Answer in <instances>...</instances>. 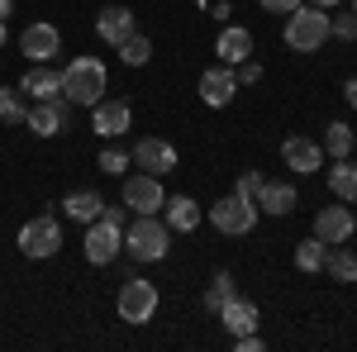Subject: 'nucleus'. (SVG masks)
<instances>
[{
	"instance_id": "nucleus-1",
	"label": "nucleus",
	"mask_w": 357,
	"mask_h": 352,
	"mask_svg": "<svg viewBox=\"0 0 357 352\" xmlns=\"http://www.w3.org/2000/svg\"><path fill=\"white\" fill-rule=\"evenodd\" d=\"M124 252L134 262H162L172 252V229L158 215H134V224L124 229Z\"/></svg>"
},
{
	"instance_id": "nucleus-2",
	"label": "nucleus",
	"mask_w": 357,
	"mask_h": 352,
	"mask_svg": "<svg viewBox=\"0 0 357 352\" xmlns=\"http://www.w3.org/2000/svg\"><path fill=\"white\" fill-rule=\"evenodd\" d=\"M62 95L72 100V105H96V100H105V62L100 57H72L67 67H62Z\"/></svg>"
},
{
	"instance_id": "nucleus-3",
	"label": "nucleus",
	"mask_w": 357,
	"mask_h": 352,
	"mask_svg": "<svg viewBox=\"0 0 357 352\" xmlns=\"http://www.w3.org/2000/svg\"><path fill=\"white\" fill-rule=\"evenodd\" d=\"M329 43V10L319 5H296L286 15V48L291 53H319Z\"/></svg>"
},
{
	"instance_id": "nucleus-4",
	"label": "nucleus",
	"mask_w": 357,
	"mask_h": 352,
	"mask_svg": "<svg viewBox=\"0 0 357 352\" xmlns=\"http://www.w3.org/2000/svg\"><path fill=\"white\" fill-rule=\"evenodd\" d=\"M158 286L153 281H143V276H124V286H119V296H114V309H119V319L124 324H148L153 314H158Z\"/></svg>"
},
{
	"instance_id": "nucleus-5",
	"label": "nucleus",
	"mask_w": 357,
	"mask_h": 352,
	"mask_svg": "<svg viewBox=\"0 0 357 352\" xmlns=\"http://www.w3.org/2000/svg\"><path fill=\"white\" fill-rule=\"evenodd\" d=\"M20 252H24L29 262H48V257H57V252H62V224H57V215L29 219L24 229H20Z\"/></svg>"
},
{
	"instance_id": "nucleus-6",
	"label": "nucleus",
	"mask_w": 357,
	"mask_h": 352,
	"mask_svg": "<svg viewBox=\"0 0 357 352\" xmlns=\"http://www.w3.org/2000/svg\"><path fill=\"white\" fill-rule=\"evenodd\" d=\"M257 200H248V195H224V200H215L210 205V224L220 229V234H229V238H238V234H252V224H257Z\"/></svg>"
},
{
	"instance_id": "nucleus-7",
	"label": "nucleus",
	"mask_w": 357,
	"mask_h": 352,
	"mask_svg": "<svg viewBox=\"0 0 357 352\" xmlns=\"http://www.w3.org/2000/svg\"><path fill=\"white\" fill-rule=\"evenodd\" d=\"M86 262L91 267H110L114 257H119V247H124V224H114V219H91L86 224Z\"/></svg>"
},
{
	"instance_id": "nucleus-8",
	"label": "nucleus",
	"mask_w": 357,
	"mask_h": 352,
	"mask_svg": "<svg viewBox=\"0 0 357 352\" xmlns=\"http://www.w3.org/2000/svg\"><path fill=\"white\" fill-rule=\"evenodd\" d=\"M124 205H129L134 215H162V205H167L162 176H153V171L129 176V181H124Z\"/></svg>"
},
{
	"instance_id": "nucleus-9",
	"label": "nucleus",
	"mask_w": 357,
	"mask_h": 352,
	"mask_svg": "<svg viewBox=\"0 0 357 352\" xmlns=\"http://www.w3.org/2000/svg\"><path fill=\"white\" fill-rule=\"evenodd\" d=\"M67 119H72V100L67 95H53V100H33L24 114V124L33 129L38 138H57L67 129Z\"/></svg>"
},
{
	"instance_id": "nucleus-10",
	"label": "nucleus",
	"mask_w": 357,
	"mask_h": 352,
	"mask_svg": "<svg viewBox=\"0 0 357 352\" xmlns=\"http://www.w3.org/2000/svg\"><path fill=\"white\" fill-rule=\"evenodd\" d=\"M353 234H357V215L343 205V200H338V205H324V210L314 215V238H319V243H329V247L348 243Z\"/></svg>"
},
{
	"instance_id": "nucleus-11",
	"label": "nucleus",
	"mask_w": 357,
	"mask_h": 352,
	"mask_svg": "<svg viewBox=\"0 0 357 352\" xmlns=\"http://www.w3.org/2000/svg\"><path fill=\"white\" fill-rule=\"evenodd\" d=\"M129 124H134V105H129V100H96V105H91V129L100 138L129 134Z\"/></svg>"
},
{
	"instance_id": "nucleus-12",
	"label": "nucleus",
	"mask_w": 357,
	"mask_h": 352,
	"mask_svg": "<svg viewBox=\"0 0 357 352\" xmlns=\"http://www.w3.org/2000/svg\"><path fill=\"white\" fill-rule=\"evenodd\" d=\"M129 158H134V167L153 171V176H167V171H176V148H172L167 138H138L134 148H129Z\"/></svg>"
},
{
	"instance_id": "nucleus-13",
	"label": "nucleus",
	"mask_w": 357,
	"mask_h": 352,
	"mask_svg": "<svg viewBox=\"0 0 357 352\" xmlns=\"http://www.w3.org/2000/svg\"><path fill=\"white\" fill-rule=\"evenodd\" d=\"M20 53H24L29 62H53V57L62 53V33H57V24H29L24 33H20Z\"/></svg>"
},
{
	"instance_id": "nucleus-14",
	"label": "nucleus",
	"mask_w": 357,
	"mask_h": 352,
	"mask_svg": "<svg viewBox=\"0 0 357 352\" xmlns=\"http://www.w3.org/2000/svg\"><path fill=\"white\" fill-rule=\"evenodd\" d=\"M281 162L291 167L296 176H310V171H319V167H324V148H319L314 138L296 134V138H286V143H281Z\"/></svg>"
},
{
	"instance_id": "nucleus-15",
	"label": "nucleus",
	"mask_w": 357,
	"mask_h": 352,
	"mask_svg": "<svg viewBox=\"0 0 357 352\" xmlns=\"http://www.w3.org/2000/svg\"><path fill=\"white\" fill-rule=\"evenodd\" d=\"M234 95H238V77H234V67H224V62H220V67H210V72L200 77V100H205L210 109H224Z\"/></svg>"
},
{
	"instance_id": "nucleus-16",
	"label": "nucleus",
	"mask_w": 357,
	"mask_h": 352,
	"mask_svg": "<svg viewBox=\"0 0 357 352\" xmlns=\"http://www.w3.org/2000/svg\"><path fill=\"white\" fill-rule=\"evenodd\" d=\"M252 200H257V210H267V215H291V210H296V205H301V195H296V186H291V181H267V176H262V186H257V195H252Z\"/></svg>"
},
{
	"instance_id": "nucleus-17",
	"label": "nucleus",
	"mask_w": 357,
	"mask_h": 352,
	"mask_svg": "<svg viewBox=\"0 0 357 352\" xmlns=\"http://www.w3.org/2000/svg\"><path fill=\"white\" fill-rule=\"evenodd\" d=\"M215 53H220L224 67H238V62L252 57V33H248L243 24H224L220 38H215Z\"/></svg>"
},
{
	"instance_id": "nucleus-18",
	"label": "nucleus",
	"mask_w": 357,
	"mask_h": 352,
	"mask_svg": "<svg viewBox=\"0 0 357 352\" xmlns=\"http://www.w3.org/2000/svg\"><path fill=\"white\" fill-rule=\"evenodd\" d=\"M96 33H100L105 43H124V38L134 33V10H129V5H105V10L96 15Z\"/></svg>"
},
{
	"instance_id": "nucleus-19",
	"label": "nucleus",
	"mask_w": 357,
	"mask_h": 352,
	"mask_svg": "<svg viewBox=\"0 0 357 352\" xmlns=\"http://www.w3.org/2000/svg\"><path fill=\"white\" fill-rule=\"evenodd\" d=\"M220 319H224V328H229V338H243V333H257V305L252 300H243V296H234L229 305L220 309Z\"/></svg>"
},
{
	"instance_id": "nucleus-20",
	"label": "nucleus",
	"mask_w": 357,
	"mask_h": 352,
	"mask_svg": "<svg viewBox=\"0 0 357 352\" xmlns=\"http://www.w3.org/2000/svg\"><path fill=\"white\" fill-rule=\"evenodd\" d=\"M20 91L29 100H53V95H62V72H48V62H33L24 72V82H20Z\"/></svg>"
},
{
	"instance_id": "nucleus-21",
	"label": "nucleus",
	"mask_w": 357,
	"mask_h": 352,
	"mask_svg": "<svg viewBox=\"0 0 357 352\" xmlns=\"http://www.w3.org/2000/svg\"><path fill=\"white\" fill-rule=\"evenodd\" d=\"M162 219H167L172 234H195V224H200V205H195L191 195H167Z\"/></svg>"
},
{
	"instance_id": "nucleus-22",
	"label": "nucleus",
	"mask_w": 357,
	"mask_h": 352,
	"mask_svg": "<svg viewBox=\"0 0 357 352\" xmlns=\"http://www.w3.org/2000/svg\"><path fill=\"white\" fill-rule=\"evenodd\" d=\"M329 190L343 200V205H357V162H353V158H333V167H329Z\"/></svg>"
},
{
	"instance_id": "nucleus-23",
	"label": "nucleus",
	"mask_w": 357,
	"mask_h": 352,
	"mask_svg": "<svg viewBox=\"0 0 357 352\" xmlns=\"http://www.w3.org/2000/svg\"><path fill=\"white\" fill-rule=\"evenodd\" d=\"M324 271H329V281H338V286H353L357 281V252L343 243H333L329 252H324Z\"/></svg>"
},
{
	"instance_id": "nucleus-24",
	"label": "nucleus",
	"mask_w": 357,
	"mask_h": 352,
	"mask_svg": "<svg viewBox=\"0 0 357 352\" xmlns=\"http://www.w3.org/2000/svg\"><path fill=\"white\" fill-rule=\"evenodd\" d=\"M100 210H105V200H100L96 190H72V195L62 200V215L77 219V224H91V219H100Z\"/></svg>"
},
{
	"instance_id": "nucleus-25",
	"label": "nucleus",
	"mask_w": 357,
	"mask_h": 352,
	"mask_svg": "<svg viewBox=\"0 0 357 352\" xmlns=\"http://www.w3.org/2000/svg\"><path fill=\"white\" fill-rule=\"evenodd\" d=\"M353 143H357V134L343 119H333L329 129H324V143L319 148H324V158H353Z\"/></svg>"
},
{
	"instance_id": "nucleus-26",
	"label": "nucleus",
	"mask_w": 357,
	"mask_h": 352,
	"mask_svg": "<svg viewBox=\"0 0 357 352\" xmlns=\"http://www.w3.org/2000/svg\"><path fill=\"white\" fill-rule=\"evenodd\" d=\"M234 296H238V281H234L229 271H220V276L205 286V309H210V314H220V309H224Z\"/></svg>"
},
{
	"instance_id": "nucleus-27",
	"label": "nucleus",
	"mask_w": 357,
	"mask_h": 352,
	"mask_svg": "<svg viewBox=\"0 0 357 352\" xmlns=\"http://www.w3.org/2000/svg\"><path fill=\"white\" fill-rule=\"evenodd\" d=\"M114 53H119V62H124V67H143V62L153 57V38H143V33L134 29L124 43H114Z\"/></svg>"
},
{
	"instance_id": "nucleus-28",
	"label": "nucleus",
	"mask_w": 357,
	"mask_h": 352,
	"mask_svg": "<svg viewBox=\"0 0 357 352\" xmlns=\"http://www.w3.org/2000/svg\"><path fill=\"white\" fill-rule=\"evenodd\" d=\"M24 114H29V95L20 86H0V119L5 124H24Z\"/></svg>"
},
{
	"instance_id": "nucleus-29",
	"label": "nucleus",
	"mask_w": 357,
	"mask_h": 352,
	"mask_svg": "<svg viewBox=\"0 0 357 352\" xmlns=\"http://www.w3.org/2000/svg\"><path fill=\"white\" fill-rule=\"evenodd\" d=\"M324 252L329 243H319V238H310V243H296V267L310 276V271H324Z\"/></svg>"
},
{
	"instance_id": "nucleus-30",
	"label": "nucleus",
	"mask_w": 357,
	"mask_h": 352,
	"mask_svg": "<svg viewBox=\"0 0 357 352\" xmlns=\"http://www.w3.org/2000/svg\"><path fill=\"white\" fill-rule=\"evenodd\" d=\"M329 38H338V43H357V15L348 10V15H329Z\"/></svg>"
},
{
	"instance_id": "nucleus-31",
	"label": "nucleus",
	"mask_w": 357,
	"mask_h": 352,
	"mask_svg": "<svg viewBox=\"0 0 357 352\" xmlns=\"http://www.w3.org/2000/svg\"><path fill=\"white\" fill-rule=\"evenodd\" d=\"M129 167H134V158H129L124 148H105V153H100V171H110V176L129 171Z\"/></svg>"
},
{
	"instance_id": "nucleus-32",
	"label": "nucleus",
	"mask_w": 357,
	"mask_h": 352,
	"mask_svg": "<svg viewBox=\"0 0 357 352\" xmlns=\"http://www.w3.org/2000/svg\"><path fill=\"white\" fill-rule=\"evenodd\" d=\"M234 77H238V86H252V82H262V67L248 57V62H238V67H234Z\"/></svg>"
},
{
	"instance_id": "nucleus-33",
	"label": "nucleus",
	"mask_w": 357,
	"mask_h": 352,
	"mask_svg": "<svg viewBox=\"0 0 357 352\" xmlns=\"http://www.w3.org/2000/svg\"><path fill=\"white\" fill-rule=\"evenodd\" d=\"M257 186H262V176H257V171H243V176H238V195H248V200H252V195H257Z\"/></svg>"
},
{
	"instance_id": "nucleus-34",
	"label": "nucleus",
	"mask_w": 357,
	"mask_h": 352,
	"mask_svg": "<svg viewBox=\"0 0 357 352\" xmlns=\"http://www.w3.org/2000/svg\"><path fill=\"white\" fill-rule=\"evenodd\" d=\"M296 5H305V0H262V10H267V15H291Z\"/></svg>"
},
{
	"instance_id": "nucleus-35",
	"label": "nucleus",
	"mask_w": 357,
	"mask_h": 352,
	"mask_svg": "<svg viewBox=\"0 0 357 352\" xmlns=\"http://www.w3.org/2000/svg\"><path fill=\"white\" fill-rule=\"evenodd\" d=\"M234 343H238V352H257V348H262V338H257V333H243V338H234Z\"/></svg>"
},
{
	"instance_id": "nucleus-36",
	"label": "nucleus",
	"mask_w": 357,
	"mask_h": 352,
	"mask_svg": "<svg viewBox=\"0 0 357 352\" xmlns=\"http://www.w3.org/2000/svg\"><path fill=\"white\" fill-rule=\"evenodd\" d=\"M343 100L357 109V77H348V82H343Z\"/></svg>"
},
{
	"instance_id": "nucleus-37",
	"label": "nucleus",
	"mask_w": 357,
	"mask_h": 352,
	"mask_svg": "<svg viewBox=\"0 0 357 352\" xmlns=\"http://www.w3.org/2000/svg\"><path fill=\"white\" fill-rule=\"evenodd\" d=\"M10 10H15V0H0V20H5V15H10Z\"/></svg>"
},
{
	"instance_id": "nucleus-38",
	"label": "nucleus",
	"mask_w": 357,
	"mask_h": 352,
	"mask_svg": "<svg viewBox=\"0 0 357 352\" xmlns=\"http://www.w3.org/2000/svg\"><path fill=\"white\" fill-rule=\"evenodd\" d=\"M310 5H319V10H329V5H338V0H310Z\"/></svg>"
},
{
	"instance_id": "nucleus-39",
	"label": "nucleus",
	"mask_w": 357,
	"mask_h": 352,
	"mask_svg": "<svg viewBox=\"0 0 357 352\" xmlns=\"http://www.w3.org/2000/svg\"><path fill=\"white\" fill-rule=\"evenodd\" d=\"M5 38H10V33H5V20H0V48H5Z\"/></svg>"
},
{
	"instance_id": "nucleus-40",
	"label": "nucleus",
	"mask_w": 357,
	"mask_h": 352,
	"mask_svg": "<svg viewBox=\"0 0 357 352\" xmlns=\"http://www.w3.org/2000/svg\"><path fill=\"white\" fill-rule=\"evenodd\" d=\"M348 10H353V15H357V0H353V5H348Z\"/></svg>"
}]
</instances>
